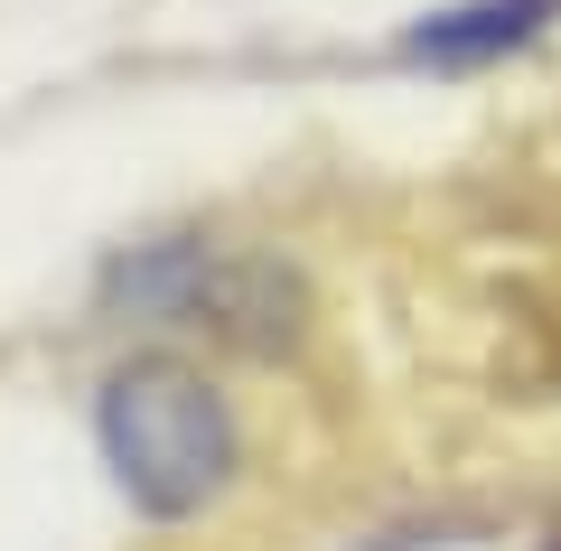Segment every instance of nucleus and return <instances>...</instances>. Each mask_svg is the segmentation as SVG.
Returning <instances> with one entry per match:
<instances>
[{"label": "nucleus", "mask_w": 561, "mask_h": 551, "mask_svg": "<svg viewBox=\"0 0 561 551\" xmlns=\"http://www.w3.org/2000/svg\"><path fill=\"white\" fill-rule=\"evenodd\" d=\"M552 20H561V0H449V10H421L402 28V66L468 76V66H496L515 47H534Z\"/></svg>", "instance_id": "obj_3"}, {"label": "nucleus", "mask_w": 561, "mask_h": 551, "mask_svg": "<svg viewBox=\"0 0 561 551\" xmlns=\"http://www.w3.org/2000/svg\"><path fill=\"white\" fill-rule=\"evenodd\" d=\"M103 309L150 318V328H206L216 346H290L300 336V280L262 253H234V243L206 234H169V243H131V253L103 262Z\"/></svg>", "instance_id": "obj_2"}, {"label": "nucleus", "mask_w": 561, "mask_h": 551, "mask_svg": "<svg viewBox=\"0 0 561 551\" xmlns=\"http://www.w3.org/2000/svg\"><path fill=\"white\" fill-rule=\"evenodd\" d=\"M94 439H103V468H113L122 505L140 524H197L206 505H225V486L243 468L234 402L187 355H131V365H113L103 402H94Z\"/></svg>", "instance_id": "obj_1"}]
</instances>
